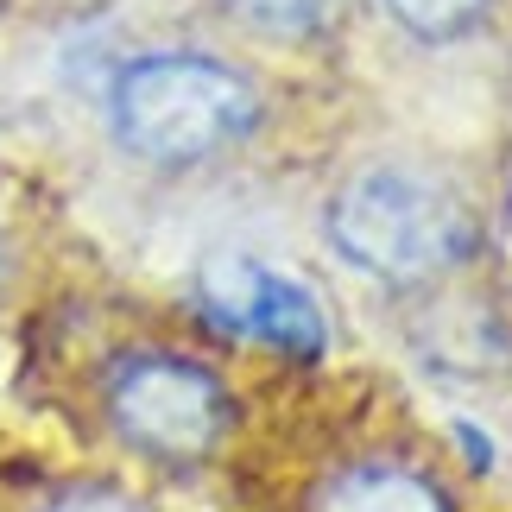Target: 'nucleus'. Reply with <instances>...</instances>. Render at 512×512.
Instances as JSON below:
<instances>
[{
  "label": "nucleus",
  "mask_w": 512,
  "mask_h": 512,
  "mask_svg": "<svg viewBox=\"0 0 512 512\" xmlns=\"http://www.w3.org/2000/svg\"><path fill=\"white\" fill-rule=\"evenodd\" d=\"M323 247L392 298H430L481 260L487 228L449 177L373 159L323 196Z\"/></svg>",
  "instance_id": "f03ea898"
},
{
  "label": "nucleus",
  "mask_w": 512,
  "mask_h": 512,
  "mask_svg": "<svg viewBox=\"0 0 512 512\" xmlns=\"http://www.w3.org/2000/svg\"><path fill=\"white\" fill-rule=\"evenodd\" d=\"M102 114L127 165L177 177L241 152L266 127V95L234 57L196 45H146L108 70Z\"/></svg>",
  "instance_id": "7ed1b4c3"
},
{
  "label": "nucleus",
  "mask_w": 512,
  "mask_h": 512,
  "mask_svg": "<svg viewBox=\"0 0 512 512\" xmlns=\"http://www.w3.org/2000/svg\"><path fill=\"white\" fill-rule=\"evenodd\" d=\"M215 7L266 45H317L342 26L348 0H215Z\"/></svg>",
  "instance_id": "0eeeda50"
},
{
  "label": "nucleus",
  "mask_w": 512,
  "mask_h": 512,
  "mask_svg": "<svg viewBox=\"0 0 512 512\" xmlns=\"http://www.w3.org/2000/svg\"><path fill=\"white\" fill-rule=\"evenodd\" d=\"M373 7L418 45H462V38H475L487 26L494 0H373Z\"/></svg>",
  "instance_id": "6e6552de"
},
{
  "label": "nucleus",
  "mask_w": 512,
  "mask_h": 512,
  "mask_svg": "<svg viewBox=\"0 0 512 512\" xmlns=\"http://www.w3.org/2000/svg\"><path fill=\"white\" fill-rule=\"evenodd\" d=\"M13 512H171L159 487L127 475V468H70V475L38 481Z\"/></svg>",
  "instance_id": "423d86ee"
},
{
  "label": "nucleus",
  "mask_w": 512,
  "mask_h": 512,
  "mask_svg": "<svg viewBox=\"0 0 512 512\" xmlns=\"http://www.w3.org/2000/svg\"><path fill=\"white\" fill-rule=\"evenodd\" d=\"M291 512H468L449 462L411 443H342L304 468Z\"/></svg>",
  "instance_id": "39448f33"
},
{
  "label": "nucleus",
  "mask_w": 512,
  "mask_h": 512,
  "mask_svg": "<svg viewBox=\"0 0 512 512\" xmlns=\"http://www.w3.org/2000/svg\"><path fill=\"white\" fill-rule=\"evenodd\" d=\"M89 424L121 468L159 481H196L234 456L247 399L234 373L177 336H121L83 373Z\"/></svg>",
  "instance_id": "f257e3e1"
},
{
  "label": "nucleus",
  "mask_w": 512,
  "mask_h": 512,
  "mask_svg": "<svg viewBox=\"0 0 512 512\" xmlns=\"http://www.w3.org/2000/svg\"><path fill=\"white\" fill-rule=\"evenodd\" d=\"M443 443H449V475H462V481H487L500 468L494 430L475 424V418H449L443 424Z\"/></svg>",
  "instance_id": "1a4fd4ad"
},
{
  "label": "nucleus",
  "mask_w": 512,
  "mask_h": 512,
  "mask_svg": "<svg viewBox=\"0 0 512 512\" xmlns=\"http://www.w3.org/2000/svg\"><path fill=\"white\" fill-rule=\"evenodd\" d=\"M7 285H13V247H7V228H0V298H7Z\"/></svg>",
  "instance_id": "9d476101"
},
{
  "label": "nucleus",
  "mask_w": 512,
  "mask_h": 512,
  "mask_svg": "<svg viewBox=\"0 0 512 512\" xmlns=\"http://www.w3.org/2000/svg\"><path fill=\"white\" fill-rule=\"evenodd\" d=\"M184 310L196 336L215 348H253L291 373H323L336 361V317H329L323 291L260 253H203L190 266Z\"/></svg>",
  "instance_id": "20e7f679"
}]
</instances>
